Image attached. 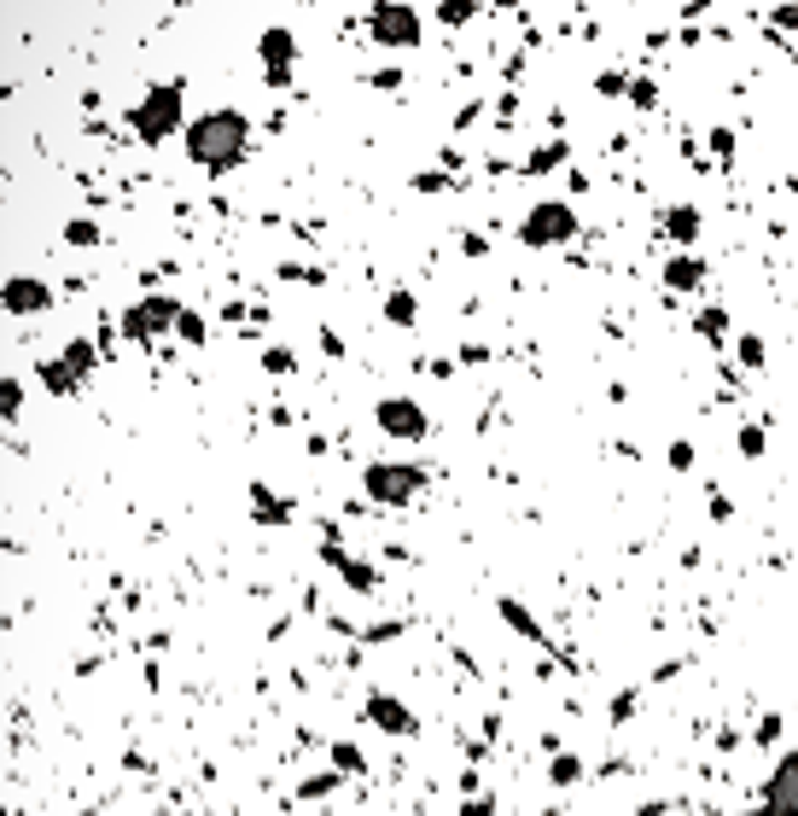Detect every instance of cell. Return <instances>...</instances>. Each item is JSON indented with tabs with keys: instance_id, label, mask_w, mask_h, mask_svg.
I'll return each instance as SVG.
<instances>
[{
	"instance_id": "obj_1",
	"label": "cell",
	"mask_w": 798,
	"mask_h": 816,
	"mask_svg": "<svg viewBox=\"0 0 798 816\" xmlns=\"http://www.w3.org/2000/svg\"><path fill=\"white\" fill-rule=\"evenodd\" d=\"M245 152V122L234 111H211L193 122V158L211 163V170H234Z\"/></svg>"
},
{
	"instance_id": "obj_2",
	"label": "cell",
	"mask_w": 798,
	"mask_h": 816,
	"mask_svg": "<svg viewBox=\"0 0 798 816\" xmlns=\"http://www.w3.org/2000/svg\"><path fill=\"white\" fill-rule=\"evenodd\" d=\"M758 816H798V752H787L781 770L769 775L764 787V810Z\"/></svg>"
},
{
	"instance_id": "obj_3",
	"label": "cell",
	"mask_w": 798,
	"mask_h": 816,
	"mask_svg": "<svg viewBox=\"0 0 798 816\" xmlns=\"http://www.w3.org/2000/svg\"><path fill=\"white\" fill-rule=\"evenodd\" d=\"M367 490H374L379 502H408L420 490V466H374V473H367Z\"/></svg>"
},
{
	"instance_id": "obj_4",
	"label": "cell",
	"mask_w": 798,
	"mask_h": 816,
	"mask_svg": "<svg viewBox=\"0 0 798 816\" xmlns=\"http://www.w3.org/2000/svg\"><path fill=\"white\" fill-rule=\"evenodd\" d=\"M170 129H175V88H163L158 99H147V106H140V135L163 140Z\"/></svg>"
},
{
	"instance_id": "obj_5",
	"label": "cell",
	"mask_w": 798,
	"mask_h": 816,
	"mask_svg": "<svg viewBox=\"0 0 798 816\" xmlns=\"http://www.w3.org/2000/svg\"><path fill=\"white\" fill-rule=\"evenodd\" d=\"M560 234H571V211H565V204H542V216L525 222V239L530 245H548V239H560Z\"/></svg>"
},
{
	"instance_id": "obj_6",
	"label": "cell",
	"mask_w": 798,
	"mask_h": 816,
	"mask_svg": "<svg viewBox=\"0 0 798 816\" xmlns=\"http://www.w3.org/2000/svg\"><path fill=\"white\" fill-rule=\"evenodd\" d=\"M41 303H47V286L41 280H7V310L30 315V310H41Z\"/></svg>"
},
{
	"instance_id": "obj_7",
	"label": "cell",
	"mask_w": 798,
	"mask_h": 816,
	"mask_svg": "<svg viewBox=\"0 0 798 816\" xmlns=\"http://www.w3.org/2000/svg\"><path fill=\"white\" fill-rule=\"evenodd\" d=\"M379 426H391L402 438H420V415L408 402H379Z\"/></svg>"
},
{
	"instance_id": "obj_8",
	"label": "cell",
	"mask_w": 798,
	"mask_h": 816,
	"mask_svg": "<svg viewBox=\"0 0 798 816\" xmlns=\"http://www.w3.org/2000/svg\"><path fill=\"white\" fill-rule=\"evenodd\" d=\"M170 315H175V310H170V298H152L147 310H134V315H129V326H134V333H158V326L170 321Z\"/></svg>"
},
{
	"instance_id": "obj_9",
	"label": "cell",
	"mask_w": 798,
	"mask_h": 816,
	"mask_svg": "<svg viewBox=\"0 0 798 816\" xmlns=\"http://www.w3.org/2000/svg\"><path fill=\"white\" fill-rule=\"evenodd\" d=\"M374 718L391 729V734H408V729H414V723H408V711H402L397 700H374Z\"/></svg>"
},
{
	"instance_id": "obj_10",
	"label": "cell",
	"mask_w": 798,
	"mask_h": 816,
	"mask_svg": "<svg viewBox=\"0 0 798 816\" xmlns=\"http://www.w3.org/2000/svg\"><path fill=\"white\" fill-rule=\"evenodd\" d=\"M379 35H391V41H414V24H408V12H379Z\"/></svg>"
},
{
	"instance_id": "obj_11",
	"label": "cell",
	"mask_w": 798,
	"mask_h": 816,
	"mask_svg": "<svg viewBox=\"0 0 798 816\" xmlns=\"http://www.w3.org/2000/svg\"><path fill=\"white\" fill-rule=\"evenodd\" d=\"M466 816H489V810H484V805H473V810H466Z\"/></svg>"
}]
</instances>
